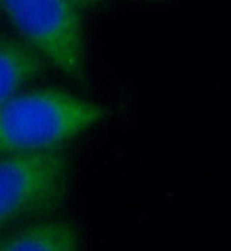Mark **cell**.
Returning a JSON list of instances; mask_svg holds the SVG:
<instances>
[{
	"label": "cell",
	"instance_id": "cell-1",
	"mask_svg": "<svg viewBox=\"0 0 231 251\" xmlns=\"http://www.w3.org/2000/svg\"><path fill=\"white\" fill-rule=\"evenodd\" d=\"M105 114L103 107L61 90L19 93L0 107V153L51 151Z\"/></svg>",
	"mask_w": 231,
	"mask_h": 251
},
{
	"label": "cell",
	"instance_id": "cell-2",
	"mask_svg": "<svg viewBox=\"0 0 231 251\" xmlns=\"http://www.w3.org/2000/svg\"><path fill=\"white\" fill-rule=\"evenodd\" d=\"M70 162L62 151L9 153L0 157V232L47 215L68 194Z\"/></svg>",
	"mask_w": 231,
	"mask_h": 251
},
{
	"label": "cell",
	"instance_id": "cell-3",
	"mask_svg": "<svg viewBox=\"0 0 231 251\" xmlns=\"http://www.w3.org/2000/svg\"><path fill=\"white\" fill-rule=\"evenodd\" d=\"M0 6L27 45L65 75L84 81V30L73 0H0Z\"/></svg>",
	"mask_w": 231,
	"mask_h": 251
},
{
	"label": "cell",
	"instance_id": "cell-4",
	"mask_svg": "<svg viewBox=\"0 0 231 251\" xmlns=\"http://www.w3.org/2000/svg\"><path fill=\"white\" fill-rule=\"evenodd\" d=\"M0 251H79V237L68 221H39L0 237Z\"/></svg>",
	"mask_w": 231,
	"mask_h": 251
},
{
	"label": "cell",
	"instance_id": "cell-5",
	"mask_svg": "<svg viewBox=\"0 0 231 251\" xmlns=\"http://www.w3.org/2000/svg\"><path fill=\"white\" fill-rule=\"evenodd\" d=\"M44 71V56L30 45L0 36V107Z\"/></svg>",
	"mask_w": 231,
	"mask_h": 251
},
{
	"label": "cell",
	"instance_id": "cell-6",
	"mask_svg": "<svg viewBox=\"0 0 231 251\" xmlns=\"http://www.w3.org/2000/svg\"><path fill=\"white\" fill-rule=\"evenodd\" d=\"M78 7L81 6H91V4H96V3H100L102 0H73Z\"/></svg>",
	"mask_w": 231,
	"mask_h": 251
}]
</instances>
